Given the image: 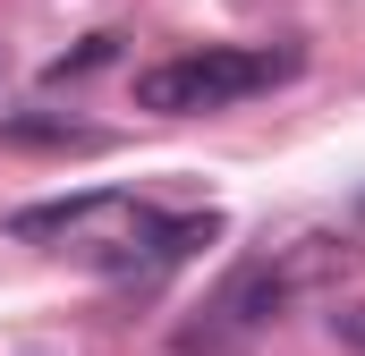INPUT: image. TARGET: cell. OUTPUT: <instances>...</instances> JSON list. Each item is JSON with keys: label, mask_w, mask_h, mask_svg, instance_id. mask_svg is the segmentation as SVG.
I'll return each instance as SVG.
<instances>
[{"label": "cell", "mask_w": 365, "mask_h": 356, "mask_svg": "<svg viewBox=\"0 0 365 356\" xmlns=\"http://www.w3.org/2000/svg\"><path fill=\"white\" fill-rule=\"evenodd\" d=\"M297 68V51H255V43H204V51H170L153 68H136V110L153 119H195V110H230L247 93L280 85Z\"/></svg>", "instance_id": "1"}, {"label": "cell", "mask_w": 365, "mask_h": 356, "mask_svg": "<svg viewBox=\"0 0 365 356\" xmlns=\"http://www.w3.org/2000/svg\"><path fill=\"white\" fill-rule=\"evenodd\" d=\"M221 238V212H179V221H162V212H145L110 255H102V271H136V280H153V271L187 263L195 246H212Z\"/></svg>", "instance_id": "2"}, {"label": "cell", "mask_w": 365, "mask_h": 356, "mask_svg": "<svg viewBox=\"0 0 365 356\" xmlns=\"http://www.w3.org/2000/svg\"><path fill=\"white\" fill-rule=\"evenodd\" d=\"M0 136H9V145H51V153H68V145L93 153V145H102V127H86V119H51V110H9Z\"/></svg>", "instance_id": "3"}, {"label": "cell", "mask_w": 365, "mask_h": 356, "mask_svg": "<svg viewBox=\"0 0 365 356\" xmlns=\"http://www.w3.org/2000/svg\"><path fill=\"white\" fill-rule=\"evenodd\" d=\"M119 60V34H86L77 51H60L51 60V85H68V77H93V68H110Z\"/></svg>", "instance_id": "4"}, {"label": "cell", "mask_w": 365, "mask_h": 356, "mask_svg": "<svg viewBox=\"0 0 365 356\" xmlns=\"http://www.w3.org/2000/svg\"><path fill=\"white\" fill-rule=\"evenodd\" d=\"M331 331H340L349 348H365V305H340V314H331Z\"/></svg>", "instance_id": "5"}]
</instances>
